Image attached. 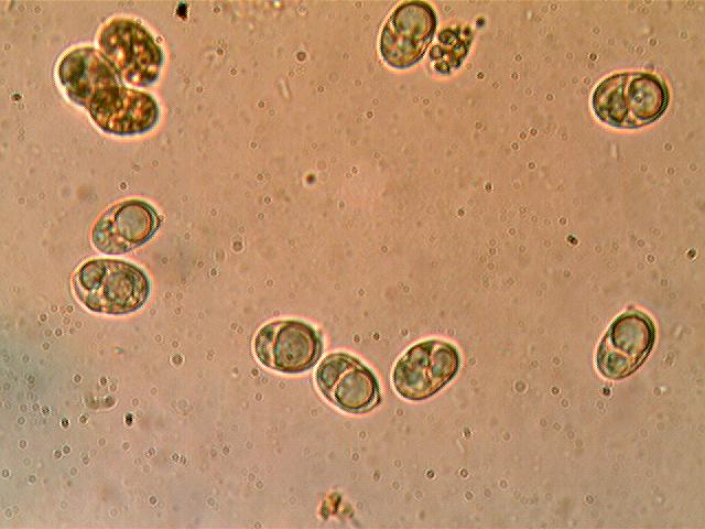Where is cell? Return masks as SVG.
<instances>
[{
    "label": "cell",
    "mask_w": 705,
    "mask_h": 529,
    "mask_svg": "<svg viewBox=\"0 0 705 529\" xmlns=\"http://www.w3.org/2000/svg\"><path fill=\"white\" fill-rule=\"evenodd\" d=\"M152 205L141 199H126L108 207L95 222L90 240L102 253L129 252L149 241L160 226Z\"/></svg>",
    "instance_id": "9"
},
{
    "label": "cell",
    "mask_w": 705,
    "mask_h": 529,
    "mask_svg": "<svg viewBox=\"0 0 705 529\" xmlns=\"http://www.w3.org/2000/svg\"><path fill=\"white\" fill-rule=\"evenodd\" d=\"M436 23L435 11L427 2L414 0L399 4L381 31L382 60L398 69L416 64L433 40Z\"/></svg>",
    "instance_id": "7"
},
{
    "label": "cell",
    "mask_w": 705,
    "mask_h": 529,
    "mask_svg": "<svg viewBox=\"0 0 705 529\" xmlns=\"http://www.w3.org/2000/svg\"><path fill=\"white\" fill-rule=\"evenodd\" d=\"M655 341L652 320L640 311L619 315L599 343L596 367L608 379L631 375L646 360Z\"/></svg>",
    "instance_id": "8"
},
{
    "label": "cell",
    "mask_w": 705,
    "mask_h": 529,
    "mask_svg": "<svg viewBox=\"0 0 705 529\" xmlns=\"http://www.w3.org/2000/svg\"><path fill=\"white\" fill-rule=\"evenodd\" d=\"M57 78L66 96L86 109L106 133L142 134L159 121L160 109L153 96L126 86L101 52L93 46L66 52L57 65Z\"/></svg>",
    "instance_id": "1"
},
{
    "label": "cell",
    "mask_w": 705,
    "mask_h": 529,
    "mask_svg": "<svg viewBox=\"0 0 705 529\" xmlns=\"http://www.w3.org/2000/svg\"><path fill=\"white\" fill-rule=\"evenodd\" d=\"M315 380L321 392L347 412L368 411L380 399L379 385L372 371L345 353L326 356L316 369Z\"/></svg>",
    "instance_id": "10"
},
{
    "label": "cell",
    "mask_w": 705,
    "mask_h": 529,
    "mask_svg": "<svg viewBox=\"0 0 705 529\" xmlns=\"http://www.w3.org/2000/svg\"><path fill=\"white\" fill-rule=\"evenodd\" d=\"M99 51L120 78L134 87L154 84L164 53L152 33L131 18H113L98 33Z\"/></svg>",
    "instance_id": "4"
},
{
    "label": "cell",
    "mask_w": 705,
    "mask_h": 529,
    "mask_svg": "<svg viewBox=\"0 0 705 529\" xmlns=\"http://www.w3.org/2000/svg\"><path fill=\"white\" fill-rule=\"evenodd\" d=\"M72 288L87 310L128 314L141 309L150 294V280L138 266L120 259H91L74 273Z\"/></svg>",
    "instance_id": "3"
},
{
    "label": "cell",
    "mask_w": 705,
    "mask_h": 529,
    "mask_svg": "<svg viewBox=\"0 0 705 529\" xmlns=\"http://www.w3.org/2000/svg\"><path fill=\"white\" fill-rule=\"evenodd\" d=\"M670 102L664 79L650 72L612 73L595 87L590 105L594 116L616 129H639L657 121Z\"/></svg>",
    "instance_id": "2"
},
{
    "label": "cell",
    "mask_w": 705,
    "mask_h": 529,
    "mask_svg": "<svg viewBox=\"0 0 705 529\" xmlns=\"http://www.w3.org/2000/svg\"><path fill=\"white\" fill-rule=\"evenodd\" d=\"M253 350L263 366L284 374H300L315 365L321 356L322 341L307 323L274 321L258 331Z\"/></svg>",
    "instance_id": "6"
},
{
    "label": "cell",
    "mask_w": 705,
    "mask_h": 529,
    "mask_svg": "<svg viewBox=\"0 0 705 529\" xmlns=\"http://www.w3.org/2000/svg\"><path fill=\"white\" fill-rule=\"evenodd\" d=\"M459 363V354L452 344L441 339L420 342L397 361L393 386L405 399L430 398L455 377Z\"/></svg>",
    "instance_id": "5"
}]
</instances>
